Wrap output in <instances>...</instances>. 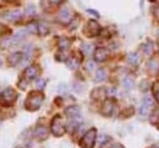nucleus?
<instances>
[{
  "label": "nucleus",
  "mask_w": 159,
  "mask_h": 148,
  "mask_svg": "<svg viewBox=\"0 0 159 148\" xmlns=\"http://www.w3.org/2000/svg\"><path fill=\"white\" fill-rule=\"evenodd\" d=\"M107 56H108V51H107L106 49H103V47L96 49V51H94V60H96V61L103 62V61L107 58Z\"/></svg>",
  "instance_id": "nucleus-9"
},
{
  "label": "nucleus",
  "mask_w": 159,
  "mask_h": 148,
  "mask_svg": "<svg viewBox=\"0 0 159 148\" xmlns=\"http://www.w3.org/2000/svg\"><path fill=\"white\" fill-rule=\"evenodd\" d=\"M66 114L73 119L76 118H80V114H81V109L78 106H70L68 108H66Z\"/></svg>",
  "instance_id": "nucleus-11"
},
{
  "label": "nucleus",
  "mask_w": 159,
  "mask_h": 148,
  "mask_svg": "<svg viewBox=\"0 0 159 148\" xmlns=\"http://www.w3.org/2000/svg\"><path fill=\"white\" fill-rule=\"evenodd\" d=\"M25 32H26L25 30H21V31H19V32H16V34L12 36V40H11V41H12V42H19L20 40H22V39H24Z\"/></svg>",
  "instance_id": "nucleus-21"
},
{
  "label": "nucleus",
  "mask_w": 159,
  "mask_h": 148,
  "mask_svg": "<svg viewBox=\"0 0 159 148\" xmlns=\"http://www.w3.org/2000/svg\"><path fill=\"white\" fill-rule=\"evenodd\" d=\"M0 66H1V60H0Z\"/></svg>",
  "instance_id": "nucleus-34"
},
{
  "label": "nucleus",
  "mask_w": 159,
  "mask_h": 148,
  "mask_svg": "<svg viewBox=\"0 0 159 148\" xmlns=\"http://www.w3.org/2000/svg\"><path fill=\"white\" fill-rule=\"evenodd\" d=\"M83 32H84V35H86L87 37H96V36H98L99 32H101V26L98 25L97 21L89 20V21L86 24V26H84V29H83Z\"/></svg>",
  "instance_id": "nucleus-5"
},
{
  "label": "nucleus",
  "mask_w": 159,
  "mask_h": 148,
  "mask_svg": "<svg viewBox=\"0 0 159 148\" xmlns=\"http://www.w3.org/2000/svg\"><path fill=\"white\" fill-rule=\"evenodd\" d=\"M80 58H77V57H71L68 61H67V65H68V67L70 68H77L78 67V65H80Z\"/></svg>",
  "instance_id": "nucleus-19"
},
{
  "label": "nucleus",
  "mask_w": 159,
  "mask_h": 148,
  "mask_svg": "<svg viewBox=\"0 0 159 148\" xmlns=\"http://www.w3.org/2000/svg\"><path fill=\"white\" fill-rule=\"evenodd\" d=\"M123 85H124V87H125L127 90H129V88L133 87V80H130L129 77H125V78L123 80Z\"/></svg>",
  "instance_id": "nucleus-22"
},
{
  "label": "nucleus",
  "mask_w": 159,
  "mask_h": 148,
  "mask_svg": "<svg viewBox=\"0 0 159 148\" xmlns=\"http://www.w3.org/2000/svg\"><path fill=\"white\" fill-rule=\"evenodd\" d=\"M52 4H60L61 2V0H50Z\"/></svg>",
  "instance_id": "nucleus-33"
},
{
  "label": "nucleus",
  "mask_w": 159,
  "mask_h": 148,
  "mask_svg": "<svg viewBox=\"0 0 159 148\" xmlns=\"http://www.w3.org/2000/svg\"><path fill=\"white\" fill-rule=\"evenodd\" d=\"M96 137H97V131L94 128L89 129L88 132L84 133V136L82 137L81 142H80V146L82 148H93L94 146V142H96Z\"/></svg>",
  "instance_id": "nucleus-4"
},
{
  "label": "nucleus",
  "mask_w": 159,
  "mask_h": 148,
  "mask_svg": "<svg viewBox=\"0 0 159 148\" xmlns=\"http://www.w3.org/2000/svg\"><path fill=\"white\" fill-rule=\"evenodd\" d=\"M152 104H153L152 97H150V96H147V97H144V98H143V101H142L140 108H139V113H140V116H144V117H145V116L149 113Z\"/></svg>",
  "instance_id": "nucleus-6"
},
{
  "label": "nucleus",
  "mask_w": 159,
  "mask_h": 148,
  "mask_svg": "<svg viewBox=\"0 0 159 148\" xmlns=\"http://www.w3.org/2000/svg\"><path fill=\"white\" fill-rule=\"evenodd\" d=\"M68 46H70V41L67 39H62L61 42H60V49L61 50H66Z\"/></svg>",
  "instance_id": "nucleus-23"
},
{
  "label": "nucleus",
  "mask_w": 159,
  "mask_h": 148,
  "mask_svg": "<svg viewBox=\"0 0 159 148\" xmlns=\"http://www.w3.org/2000/svg\"><path fill=\"white\" fill-rule=\"evenodd\" d=\"M20 16H21V12H20L19 10H14V11H10V12L7 14L6 19H7V20H11V21H15V20H17Z\"/></svg>",
  "instance_id": "nucleus-16"
},
{
  "label": "nucleus",
  "mask_w": 159,
  "mask_h": 148,
  "mask_svg": "<svg viewBox=\"0 0 159 148\" xmlns=\"http://www.w3.org/2000/svg\"><path fill=\"white\" fill-rule=\"evenodd\" d=\"M47 32H48V26H47L46 24L41 22V24L37 25V34H40L41 36H43V35H46Z\"/></svg>",
  "instance_id": "nucleus-17"
},
{
  "label": "nucleus",
  "mask_w": 159,
  "mask_h": 148,
  "mask_svg": "<svg viewBox=\"0 0 159 148\" xmlns=\"http://www.w3.org/2000/svg\"><path fill=\"white\" fill-rule=\"evenodd\" d=\"M144 50H145V53H147V55H149V53L152 52V46L145 45V46H144Z\"/></svg>",
  "instance_id": "nucleus-29"
},
{
  "label": "nucleus",
  "mask_w": 159,
  "mask_h": 148,
  "mask_svg": "<svg viewBox=\"0 0 159 148\" xmlns=\"http://www.w3.org/2000/svg\"><path fill=\"white\" fill-rule=\"evenodd\" d=\"M45 83H46V81H45V80H39V81L36 82V85H37V87H39V88H43V87H45V86H43Z\"/></svg>",
  "instance_id": "nucleus-27"
},
{
  "label": "nucleus",
  "mask_w": 159,
  "mask_h": 148,
  "mask_svg": "<svg viewBox=\"0 0 159 148\" xmlns=\"http://www.w3.org/2000/svg\"><path fill=\"white\" fill-rule=\"evenodd\" d=\"M35 12H36V9H35V6H32V5L27 6V9H26V11H25L26 15H34Z\"/></svg>",
  "instance_id": "nucleus-25"
},
{
  "label": "nucleus",
  "mask_w": 159,
  "mask_h": 148,
  "mask_svg": "<svg viewBox=\"0 0 159 148\" xmlns=\"http://www.w3.org/2000/svg\"><path fill=\"white\" fill-rule=\"evenodd\" d=\"M152 92H153V96L155 97V99L159 102V81L154 82V85L152 87Z\"/></svg>",
  "instance_id": "nucleus-20"
},
{
  "label": "nucleus",
  "mask_w": 159,
  "mask_h": 148,
  "mask_svg": "<svg viewBox=\"0 0 159 148\" xmlns=\"http://www.w3.org/2000/svg\"><path fill=\"white\" fill-rule=\"evenodd\" d=\"M87 70H89V71H92V70H94V63L93 62H87Z\"/></svg>",
  "instance_id": "nucleus-28"
},
{
  "label": "nucleus",
  "mask_w": 159,
  "mask_h": 148,
  "mask_svg": "<svg viewBox=\"0 0 159 148\" xmlns=\"http://www.w3.org/2000/svg\"><path fill=\"white\" fill-rule=\"evenodd\" d=\"M58 19H60V21L63 22V24L70 22V20H71V14H70V11H68L67 9H62V10L60 11Z\"/></svg>",
  "instance_id": "nucleus-12"
},
{
  "label": "nucleus",
  "mask_w": 159,
  "mask_h": 148,
  "mask_svg": "<svg viewBox=\"0 0 159 148\" xmlns=\"http://www.w3.org/2000/svg\"><path fill=\"white\" fill-rule=\"evenodd\" d=\"M149 68H152V70H158V68H159V62H158L157 60H152V61L149 62Z\"/></svg>",
  "instance_id": "nucleus-24"
},
{
  "label": "nucleus",
  "mask_w": 159,
  "mask_h": 148,
  "mask_svg": "<svg viewBox=\"0 0 159 148\" xmlns=\"http://www.w3.org/2000/svg\"><path fill=\"white\" fill-rule=\"evenodd\" d=\"M66 131V126L61 118V116H55L51 121V133L55 137H61Z\"/></svg>",
  "instance_id": "nucleus-3"
},
{
  "label": "nucleus",
  "mask_w": 159,
  "mask_h": 148,
  "mask_svg": "<svg viewBox=\"0 0 159 148\" xmlns=\"http://www.w3.org/2000/svg\"><path fill=\"white\" fill-rule=\"evenodd\" d=\"M21 58H22V53H21V52H15V53L10 55V57H9V63H10L11 66H15V65H17V63L21 61Z\"/></svg>",
  "instance_id": "nucleus-13"
},
{
  "label": "nucleus",
  "mask_w": 159,
  "mask_h": 148,
  "mask_svg": "<svg viewBox=\"0 0 159 148\" xmlns=\"http://www.w3.org/2000/svg\"><path fill=\"white\" fill-rule=\"evenodd\" d=\"M82 51H83L86 55H89V53L92 52V46H91V45H84V46L82 47Z\"/></svg>",
  "instance_id": "nucleus-26"
},
{
  "label": "nucleus",
  "mask_w": 159,
  "mask_h": 148,
  "mask_svg": "<svg viewBox=\"0 0 159 148\" xmlns=\"http://www.w3.org/2000/svg\"><path fill=\"white\" fill-rule=\"evenodd\" d=\"M111 148H123V146H122V144H114V146H112Z\"/></svg>",
  "instance_id": "nucleus-32"
},
{
  "label": "nucleus",
  "mask_w": 159,
  "mask_h": 148,
  "mask_svg": "<svg viewBox=\"0 0 159 148\" xmlns=\"http://www.w3.org/2000/svg\"><path fill=\"white\" fill-rule=\"evenodd\" d=\"M107 78V73H106V70L104 68H99L97 70L96 72V76H94V81L96 82H102Z\"/></svg>",
  "instance_id": "nucleus-14"
},
{
  "label": "nucleus",
  "mask_w": 159,
  "mask_h": 148,
  "mask_svg": "<svg viewBox=\"0 0 159 148\" xmlns=\"http://www.w3.org/2000/svg\"><path fill=\"white\" fill-rule=\"evenodd\" d=\"M113 109H114V102L111 101V99H108V101H106V102L103 103V106H102V108H101V113H102L103 116L108 117V116H111V114L113 113Z\"/></svg>",
  "instance_id": "nucleus-8"
},
{
  "label": "nucleus",
  "mask_w": 159,
  "mask_h": 148,
  "mask_svg": "<svg viewBox=\"0 0 159 148\" xmlns=\"http://www.w3.org/2000/svg\"><path fill=\"white\" fill-rule=\"evenodd\" d=\"M87 12H89V14H93L94 16H98V14H97L96 11H93V10H87Z\"/></svg>",
  "instance_id": "nucleus-31"
},
{
  "label": "nucleus",
  "mask_w": 159,
  "mask_h": 148,
  "mask_svg": "<svg viewBox=\"0 0 159 148\" xmlns=\"http://www.w3.org/2000/svg\"><path fill=\"white\" fill-rule=\"evenodd\" d=\"M154 16L157 17V20H159V6H157L154 9Z\"/></svg>",
  "instance_id": "nucleus-30"
},
{
  "label": "nucleus",
  "mask_w": 159,
  "mask_h": 148,
  "mask_svg": "<svg viewBox=\"0 0 159 148\" xmlns=\"http://www.w3.org/2000/svg\"><path fill=\"white\" fill-rule=\"evenodd\" d=\"M42 102H43V93L40 91H32L29 93L25 101V106H26V109L29 111H36L40 108Z\"/></svg>",
  "instance_id": "nucleus-1"
},
{
  "label": "nucleus",
  "mask_w": 159,
  "mask_h": 148,
  "mask_svg": "<svg viewBox=\"0 0 159 148\" xmlns=\"http://www.w3.org/2000/svg\"><path fill=\"white\" fill-rule=\"evenodd\" d=\"M139 60H140V57H139V55L135 53V52L128 55V62L132 63V65H138V63H139Z\"/></svg>",
  "instance_id": "nucleus-18"
},
{
  "label": "nucleus",
  "mask_w": 159,
  "mask_h": 148,
  "mask_svg": "<svg viewBox=\"0 0 159 148\" xmlns=\"http://www.w3.org/2000/svg\"><path fill=\"white\" fill-rule=\"evenodd\" d=\"M34 134H35V137H36L39 141H43V139H46V138L48 137V132H47V129H46L43 126H39V127H36Z\"/></svg>",
  "instance_id": "nucleus-10"
},
{
  "label": "nucleus",
  "mask_w": 159,
  "mask_h": 148,
  "mask_svg": "<svg viewBox=\"0 0 159 148\" xmlns=\"http://www.w3.org/2000/svg\"><path fill=\"white\" fill-rule=\"evenodd\" d=\"M40 72V68L37 66H29L25 71H24V76L27 81H31V80H35L36 76L39 75Z\"/></svg>",
  "instance_id": "nucleus-7"
},
{
  "label": "nucleus",
  "mask_w": 159,
  "mask_h": 148,
  "mask_svg": "<svg viewBox=\"0 0 159 148\" xmlns=\"http://www.w3.org/2000/svg\"><path fill=\"white\" fill-rule=\"evenodd\" d=\"M77 128H78V122H77L76 119L71 118V121L67 123V131H68L70 133H73L75 129H77Z\"/></svg>",
  "instance_id": "nucleus-15"
},
{
  "label": "nucleus",
  "mask_w": 159,
  "mask_h": 148,
  "mask_svg": "<svg viewBox=\"0 0 159 148\" xmlns=\"http://www.w3.org/2000/svg\"><path fill=\"white\" fill-rule=\"evenodd\" d=\"M16 98H17V95L12 88H10V87L5 88L0 93V104L4 107H9L16 101Z\"/></svg>",
  "instance_id": "nucleus-2"
}]
</instances>
